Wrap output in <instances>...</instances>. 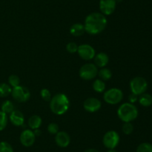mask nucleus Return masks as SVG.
Returning a JSON list of instances; mask_svg holds the SVG:
<instances>
[{
	"mask_svg": "<svg viewBox=\"0 0 152 152\" xmlns=\"http://www.w3.org/2000/svg\"><path fill=\"white\" fill-rule=\"evenodd\" d=\"M9 119L10 122L16 127L22 126L25 122V117H24L23 113L18 110H14L10 113Z\"/></svg>",
	"mask_w": 152,
	"mask_h": 152,
	"instance_id": "obj_14",
	"label": "nucleus"
},
{
	"mask_svg": "<svg viewBox=\"0 0 152 152\" xmlns=\"http://www.w3.org/2000/svg\"><path fill=\"white\" fill-rule=\"evenodd\" d=\"M42 118L40 117L38 115H33L28 119V126L31 128V130H36L39 129L40 128V126L42 125Z\"/></svg>",
	"mask_w": 152,
	"mask_h": 152,
	"instance_id": "obj_16",
	"label": "nucleus"
},
{
	"mask_svg": "<svg viewBox=\"0 0 152 152\" xmlns=\"http://www.w3.org/2000/svg\"><path fill=\"white\" fill-rule=\"evenodd\" d=\"M140 104L143 107H150L152 104V96L150 94L142 93L138 98Z\"/></svg>",
	"mask_w": 152,
	"mask_h": 152,
	"instance_id": "obj_18",
	"label": "nucleus"
},
{
	"mask_svg": "<svg viewBox=\"0 0 152 152\" xmlns=\"http://www.w3.org/2000/svg\"><path fill=\"white\" fill-rule=\"evenodd\" d=\"M12 88L8 83H0V97L5 98L9 96L11 94Z\"/></svg>",
	"mask_w": 152,
	"mask_h": 152,
	"instance_id": "obj_20",
	"label": "nucleus"
},
{
	"mask_svg": "<svg viewBox=\"0 0 152 152\" xmlns=\"http://www.w3.org/2000/svg\"><path fill=\"white\" fill-rule=\"evenodd\" d=\"M13 98L20 103L26 102L31 97V92L29 89L24 86H18L12 88L11 94Z\"/></svg>",
	"mask_w": 152,
	"mask_h": 152,
	"instance_id": "obj_7",
	"label": "nucleus"
},
{
	"mask_svg": "<svg viewBox=\"0 0 152 152\" xmlns=\"http://www.w3.org/2000/svg\"><path fill=\"white\" fill-rule=\"evenodd\" d=\"M84 152H99V151H97L96 149H94V148H89L87 149V150L85 151Z\"/></svg>",
	"mask_w": 152,
	"mask_h": 152,
	"instance_id": "obj_33",
	"label": "nucleus"
},
{
	"mask_svg": "<svg viewBox=\"0 0 152 152\" xmlns=\"http://www.w3.org/2000/svg\"><path fill=\"white\" fill-rule=\"evenodd\" d=\"M34 134H35L36 137H38V136H39L40 134H41V131H40L39 129L34 130Z\"/></svg>",
	"mask_w": 152,
	"mask_h": 152,
	"instance_id": "obj_32",
	"label": "nucleus"
},
{
	"mask_svg": "<svg viewBox=\"0 0 152 152\" xmlns=\"http://www.w3.org/2000/svg\"><path fill=\"white\" fill-rule=\"evenodd\" d=\"M120 135L115 131H109L105 133L102 138L104 146L108 149H114L120 142Z\"/></svg>",
	"mask_w": 152,
	"mask_h": 152,
	"instance_id": "obj_8",
	"label": "nucleus"
},
{
	"mask_svg": "<svg viewBox=\"0 0 152 152\" xmlns=\"http://www.w3.org/2000/svg\"><path fill=\"white\" fill-rule=\"evenodd\" d=\"M123 92L118 88H111L105 91L103 94V99L109 104H117L123 100Z\"/></svg>",
	"mask_w": 152,
	"mask_h": 152,
	"instance_id": "obj_5",
	"label": "nucleus"
},
{
	"mask_svg": "<svg viewBox=\"0 0 152 152\" xmlns=\"http://www.w3.org/2000/svg\"><path fill=\"white\" fill-rule=\"evenodd\" d=\"M108 152H117V151L115 149H109V151Z\"/></svg>",
	"mask_w": 152,
	"mask_h": 152,
	"instance_id": "obj_34",
	"label": "nucleus"
},
{
	"mask_svg": "<svg viewBox=\"0 0 152 152\" xmlns=\"http://www.w3.org/2000/svg\"><path fill=\"white\" fill-rule=\"evenodd\" d=\"M117 6L116 0H100L99 1V10L105 16L112 14Z\"/></svg>",
	"mask_w": 152,
	"mask_h": 152,
	"instance_id": "obj_11",
	"label": "nucleus"
},
{
	"mask_svg": "<svg viewBox=\"0 0 152 152\" xmlns=\"http://www.w3.org/2000/svg\"><path fill=\"white\" fill-rule=\"evenodd\" d=\"M148 87V83L144 77L137 76L132 79L130 82V88L132 92L137 95L144 93Z\"/></svg>",
	"mask_w": 152,
	"mask_h": 152,
	"instance_id": "obj_6",
	"label": "nucleus"
},
{
	"mask_svg": "<svg viewBox=\"0 0 152 152\" xmlns=\"http://www.w3.org/2000/svg\"><path fill=\"white\" fill-rule=\"evenodd\" d=\"M129 101H130V103L133 104V103L136 102V101L138 100V95H136V94L132 93L130 95H129Z\"/></svg>",
	"mask_w": 152,
	"mask_h": 152,
	"instance_id": "obj_31",
	"label": "nucleus"
},
{
	"mask_svg": "<svg viewBox=\"0 0 152 152\" xmlns=\"http://www.w3.org/2000/svg\"><path fill=\"white\" fill-rule=\"evenodd\" d=\"M0 152H13V149L8 142L1 141L0 142Z\"/></svg>",
	"mask_w": 152,
	"mask_h": 152,
	"instance_id": "obj_27",
	"label": "nucleus"
},
{
	"mask_svg": "<svg viewBox=\"0 0 152 152\" xmlns=\"http://www.w3.org/2000/svg\"><path fill=\"white\" fill-rule=\"evenodd\" d=\"M7 122H8L7 115L0 110V131L4 130V128L7 127Z\"/></svg>",
	"mask_w": 152,
	"mask_h": 152,
	"instance_id": "obj_24",
	"label": "nucleus"
},
{
	"mask_svg": "<svg viewBox=\"0 0 152 152\" xmlns=\"http://www.w3.org/2000/svg\"><path fill=\"white\" fill-rule=\"evenodd\" d=\"M105 83L100 79H96L93 83V89L96 92H103L105 89Z\"/></svg>",
	"mask_w": 152,
	"mask_h": 152,
	"instance_id": "obj_22",
	"label": "nucleus"
},
{
	"mask_svg": "<svg viewBox=\"0 0 152 152\" xmlns=\"http://www.w3.org/2000/svg\"><path fill=\"white\" fill-rule=\"evenodd\" d=\"M106 16L102 13L94 12L86 16L85 19V29L86 32L91 35H96L102 32L107 25Z\"/></svg>",
	"mask_w": 152,
	"mask_h": 152,
	"instance_id": "obj_1",
	"label": "nucleus"
},
{
	"mask_svg": "<svg viewBox=\"0 0 152 152\" xmlns=\"http://www.w3.org/2000/svg\"><path fill=\"white\" fill-rule=\"evenodd\" d=\"M94 62L97 67L103 68V67H105V66L109 62V58L105 52H99L95 55L94 58Z\"/></svg>",
	"mask_w": 152,
	"mask_h": 152,
	"instance_id": "obj_15",
	"label": "nucleus"
},
{
	"mask_svg": "<svg viewBox=\"0 0 152 152\" xmlns=\"http://www.w3.org/2000/svg\"><path fill=\"white\" fill-rule=\"evenodd\" d=\"M77 53L79 56L85 61H90L94 59L96 55L95 49L89 44H82L78 46Z\"/></svg>",
	"mask_w": 152,
	"mask_h": 152,
	"instance_id": "obj_9",
	"label": "nucleus"
},
{
	"mask_svg": "<svg viewBox=\"0 0 152 152\" xmlns=\"http://www.w3.org/2000/svg\"><path fill=\"white\" fill-rule=\"evenodd\" d=\"M48 131L50 134H55L56 135L59 132V126H58V125L56 123L51 122V123H50L48 125Z\"/></svg>",
	"mask_w": 152,
	"mask_h": 152,
	"instance_id": "obj_30",
	"label": "nucleus"
},
{
	"mask_svg": "<svg viewBox=\"0 0 152 152\" xmlns=\"http://www.w3.org/2000/svg\"><path fill=\"white\" fill-rule=\"evenodd\" d=\"M49 102L50 110L58 116L65 114L69 108V99L64 93L56 94L52 97Z\"/></svg>",
	"mask_w": 152,
	"mask_h": 152,
	"instance_id": "obj_2",
	"label": "nucleus"
},
{
	"mask_svg": "<svg viewBox=\"0 0 152 152\" xmlns=\"http://www.w3.org/2000/svg\"><path fill=\"white\" fill-rule=\"evenodd\" d=\"M77 49H78V46L76 43L74 42H71V43H68L66 45V50L67 52H69L71 54H74L76 52H77Z\"/></svg>",
	"mask_w": 152,
	"mask_h": 152,
	"instance_id": "obj_29",
	"label": "nucleus"
},
{
	"mask_svg": "<svg viewBox=\"0 0 152 152\" xmlns=\"http://www.w3.org/2000/svg\"><path fill=\"white\" fill-rule=\"evenodd\" d=\"M1 110L7 115L10 114L14 110V105H13V102L9 101V100L3 101L1 106Z\"/></svg>",
	"mask_w": 152,
	"mask_h": 152,
	"instance_id": "obj_21",
	"label": "nucleus"
},
{
	"mask_svg": "<svg viewBox=\"0 0 152 152\" xmlns=\"http://www.w3.org/2000/svg\"><path fill=\"white\" fill-rule=\"evenodd\" d=\"M117 116L124 122H132L138 116V110L132 103L126 102L117 109Z\"/></svg>",
	"mask_w": 152,
	"mask_h": 152,
	"instance_id": "obj_3",
	"label": "nucleus"
},
{
	"mask_svg": "<svg viewBox=\"0 0 152 152\" xmlns=\"http://www.w3.org/2000/svg\"><path fill=\"white\" fill-rule=\"evenodd\" d=\"M97 75L99 76L100 80L105 81V80H108L109 79L111 78L112 72H111V71L109 69L103 67V68H101V69L98 71Z\"/></svg>",
	"mask_w": 152,
	"mask_h": 152,
	"instance_id": "obj_19",
	"label": "nucleus"
},
{
	"mask_svg": "<svg viewBox=\"0 0 152 152\" xmlns=\"http://www.w3.org/2000/svg\"><path fill=\"white\" fill-rule=\"evenodd\" d=\"M20 142L25 147H31L34 144L36 140V136L31 129H25L21 133Z\"/></svg>",
	"mask_w": 152,
	"mask_h": 152,
	"instance_id": "obj_10",
	"label": "nucleus"
},
{
	"mask_svg": "<svg viewBox=\"0 0 152 152\" xmlns=\"http://www.w3.org/2000/svg\"><path fill=\"white\" fill-rule=\"evenodd\" d=\"M98 67L94 63H86L82 66L79 71V75L82 79L85 80H91L97 76Z\"/></svg>",
	"mask_w": 152,
	"mask_h": 152,
	"instance_id": "obj_4",
	"label": "nucleus"
},
{
	"mask_svg": "<svg viewBox=\"0 0 152 152\" xmlns=\"http://www.w3.org/2000/svg\"><path fill=\"white\" fill-rule=\"evenodd\" d=\"M137 152H152V145L148 142H142L137 148Z\"/></svg>",
	"mask_w": 152,
	"mask_h": 152,
	"instance_id": "obj_25",
	"label": "nucleus"
},
{
	"mask_svg": "<svg viewBox=\"0 0 152 152\" xmlns=\"http://www.w3.org/2000/svg\"><path fill=\"white\" fill-rule=\"evenodd\" d=\"M8 84L12 88L20 85V78L16 75H10L8 77Z\"/></svg>",
	"mask_w": 152,
	"mask_h": 152,
	"instance_id": "obj_23",
	"label": "nucleus"
},
{
	"mask_svg": "<svg viewBox=\"0 0 152 152\" xmlns=\"http://www.w3.org/2000/svg\"><path fill=\"white\" fill-rule=\"evenodd\" d=\"M40 95H41L42 98L45 101H50L52 98L50 90L46 89V88H44L40 91Z\"/></svg>",
	"mask_w": 152,
	"mask_h": 152,
	"instance_id": "obj_28",
	"label": "nucleus"
},
{
	"mask_svg": "<svg viewBox=\"0 0 152 152\" xmlns=\"http://www.w3.org/2000/svg\"><path fill=\"white\" fill-rule=\"evenodd\" d=\"M55 142L59 147L66 148L71 142V137L65 131H59L55 136Z\"/></svg>",
	"mask_w": 152,
	"mask_h": 152,
	"instance_id": "obj_13",
	"label": "nucleus"
},
{
	"mask_svg": "<svg viewBox=\"0 0 152 152\" xmlns=\"http://www.w3.org/2000/svg\"><path fill=\"white\" fill-rule=\"evenodd\" d=\"M102 103L98 98L90 97L85 100L83 103V107L85 110L89 113H95L101 108Z\"/></svg>",
	"mask_w": 152,
	"mask_h": 152,
	"instance_id": "obj_12",
	"label": "nucleus"
},
{
	"mask_svg": "<svg viewBox=\"0 0 152 152\" xmlns=\"http://www.w3.org/2000/svg\"><path fill=\"white\" fill-rule=\"evenodd\" d=\"M122 130L126 135H129L133 132L134 125H132V122H124L123 127H122Z\"/></svg>",
	"mask_w": 152,
	"mask_h": 152,
	"instance_id": "obj_26",
	"label": "nucleus"
},
{
	"mask_svg": "<svg viewBox=\"0 0 152 152\" xmlns=\"http://www.w3.org/2000/svg\"><path fill=\"white\" fill-rule=\"evenodd\" d=\"M85 32H86V29L83 24L75 23L71 25L70 28V33L74 37H80L83 35Z\"/></svg>",
	"mask_w": 152,
	"mask_h": 152,
	"instance_id": "obj_17",
	"label": "nucleus"
}]
</instances>
